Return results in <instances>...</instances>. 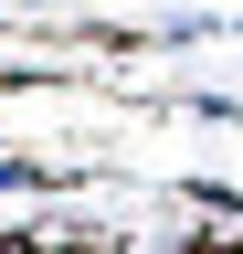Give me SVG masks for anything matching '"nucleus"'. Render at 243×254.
<instances>
[]
</instances>
